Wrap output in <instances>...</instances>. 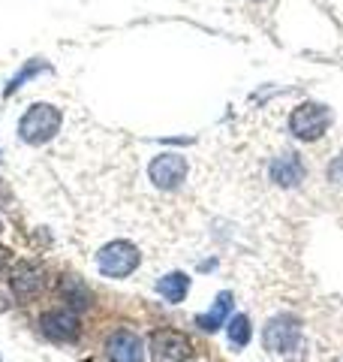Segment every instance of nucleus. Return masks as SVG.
Returning a JSON list of instances; mask_svg holds the SVG:
<instances>
[{"label": "nucleus", "instance_id": "nucleus-9", "mask_svg": "<svg viewBox=\"0 0 343 362\" xmlns=\"http://www.w3.org/2000/svg\"><path fill=\"white\" fill-rule=\"evenodd\" d=\"M106 356H109V362H142L145 359L142 338L130 329L112 332L106 341Z\"/></svg>", "mask_w": 343, "mask_h": 362}, {"label": "nucleus", "instance_id": "nucleus-4", "mask_svg": "<svg viewBox=\"0 0 343 362\" xmlns=\"http://www.w3.org/2000/svg\"><path fill=\"white\" fill-rule=\"evenodd\" d=\"M40 332L54 344H70L78 338L82 326H78V314L70 308H52L40 317Z\"/></svg>", "mask_w": 343, "mask_h": 362}, {"label": "nucleus", "instance_id": "nucleus-5", "mask_svg": "<svg viewBox=\"0 0 343 362\" xmlns=\"http://www.w3.org/2000/svg\"><path fill=\"white\" fill-rule=\"evenodd\" d=\"M148 178L154 181V187L160 190H175L184 185V178H187V160L181 154H157L151 166H148Z\"/></svg>", "mask_w": 343, "mask_h": 362}, {"label": "nucleus", "instance_id": "nucleus-17", "mask_svg": "<svg viewBox=\"0 0 343 362\" xmlns=\"http://www.w3.org/2000/svg\"><path fill=\"white\" fill-rule=\"evenodd\" d=\"M0 362H4V359H0Z\"/></svg>", "mask_w": 343, "mask_h": 362}, {"label": "nucleus", "instance_id": "nucleus-16", "mask_svg": "<svg viewBox=\"0 0 343 362\" xmlns=\"http://www.w3.org/2000/svg\"><path fill=\"white\" fill-rule=\"evenodd\" d=\"M328 178L337 181V185H343V157H337V160L328 166Z\"/></svg>", "mask_w": 343, "mask_h": 362}, {"label": "nucleus", "instance_id": "nucleus-11", "mask_svg": "<svg viewBox=\"0 0 343 362\" xmlns=\"http://www.w3.org/2000/svg\"><path fill=\"white\" fill-rule=\"evenodd\" d=\"M157 293L172 305L184 302L187 293H190V278L184 275V272H169V275H163L157 281Z\"/></svg>", "mask_w": 343, "mask_h": 362}, {"label": "nucleus", "instance_id": "nucleus-3", "mask_svg": "<svg viewBox=\"0 0 343 362\" xmlns=\"http://www.w3.org/2000/svg\"><path fill=\"white\" fill-rule=\"evenodd\" d=\"M328 124H331V112L319 103H301V106H295L292 115H289V130L299 136V139H307V142L323 139Z\"/></svg>", "mask_w": 343, "mask_h": 362}, {"label": "nucleus", "instance_id": "nucleus-2", "mask_svg": "<svg viewBox=\"0 0 343 362\" xmlns=\"http://www.w3.org/2000/svg\"><path fill=\"white\" fill-rule=\"evenodd\" d=\"M139 263H142L139 247H136L133 242H124V239H114V242H109V245H102L100 254H97V269H100V275L114 278V281L133 275V272L139 269Z\"/></svg>", "mask_w": 343, "mask_h": 362}, {"label": "nucleus", "instance_id": "nucleus-10", "mask_svg": "<svg viewBox=\"0 0 343 362\" xmlns=\"http://www.w3.org/2000/svg\"><path fill=\"white\" fill-rule=\"evenodd\" d=\"M301 178H304V163L299 154L283 151L277 160L271 163V181H277L280 187H295Z\"/></svg>", "mask_w": 343, "mask_h": 362}, {"label": "nucleus", "instance_id": "nucleus-7", "mask_svg": "<svg viewBox=\"0 0 343 362\" xmlns=\"http://www.w3.org/2000/svg\"><path fill=\"white\" fill-rule=\"evenodd\" d=\"M190 338L178 329H157L151 335V359L154 362H187Z\"/></svg>", "mask_w": 343, "mask_h": 362}, {"label": "nucleus", "instance_id": "nucleus-13", "mask_svg": "<svg viewBox=\"0 0 343 362\" xmlns=\"http://www.w3.org/2000/svg\"><path fill=\"white\" fill-rule=\"evenodd\" d=\"M42 73H52V64L45 61V58H30V61H25V66H21V70L6 82L4 97H13L18 88H25L30 78H37V76H42Z\"/></svg>", "mask_w": 343, "mask_h": 362}, {"label": "nucleus", "instance_id": "nucleus-6", "mask_svg": "<svg viewBox=\"0 0 343 362\" xmlns=\"http://www.w3.org/2000/svg\"><path fill=\"white\" fill-rule=\"evenodd\" d=\"M262 341H265V350H271V354H289L301 341V326L289 314L274 317L265 326V332H262Z\"/></svg>", "mask_w": 343, "mask_h": 362}, {"label": "nucleus", "instance_id": "nucleus-12", "mask_svg": "<svg viewBox=\"0 0 343 362\" xmlns=\"http://www.w3.org/2000/svg\"><path fill=\"white\" fill-rule=\"evenodd\" d=\"M229 311H232V293L223 290L220 296H217L214 308H211L208 314H199V317H196V326H199V329H205V332H217V329H220V326L226 323Z\"/></svg>", "mask_w": 343, "mask_h": 362}, {"label": "nucleus", "instance_id": "nucleus-14", "mask_svg": "<svg viewBox=\"0 0 343 362\" xmlns=\"http://www.w3.org/2000/svg\"><path fill=\"white\" fill-rule=\"evenodd\" d=\"M61 299L66 302V308L70 311H82L90 305V293L88 287L82 284V281H76V278H64L61 281Z\"/></svg>", "mask_w": 343, "mask_h": 362}, {"label": "nucleus", "instance_id": "nucleus-1", "mask_svg": "<svg viewBox=\"0 0 343 362\" xmlns=\"http://www.w3.org/2000/svg\"><path fill=\"white\" fill-rule=\"evenodd\" d=\"M64 124V112L52 103H33L18 118V139L25 145H45L52 142Z\"/></svg>", "mask_w": 343, "mask_h": 362}, {"label": "nucleus", "instance_id": "nucleus-15", "mask_svg": "<svg viewBox=\"0 0 343 362\" xmlns=\"http://www.w3.org/2000/svg\"><path fill=\"white\" fill-rule=\"evenodd\" d=\"M226 332H229V344L232 347H247L250 335H253V329H250V317L247 314H235L232 320L226 323Z\"/></svg>", "mask_w": 343, "mask_h": 362}, {"label": "nucleus", "instance_id": "nucleus-8", "mask_svg": "<svg viewBox=\"0 0 343 362\" xmlns=\"http://www.w3.org/2000/svg\"><path fill=\"white\" fill-rule=\"evenodd\" d=\"M42 284H45L42 269L37 263H30V259H21V263H16L13 272H9V287H13V293L21 302L37 296V293L42 290Z\"/></svg>", "mask_w": 343, "mask_h": 362}]
</instances>
